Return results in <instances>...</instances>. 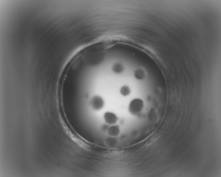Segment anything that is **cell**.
I'll return each mask as SVG.
<instances>
[{"mask_svg": "<svg viewBox=\"0 0 221 177\" xmlns=\"http://www.w3.org/2000/svg\"><path fill=\"white\" fill-rule=\"evenodd\" d=\"M119 130L117 126H113L109 129V132L112 135H115L118 132Z\"/></svg>", "mask_w": 221, "mask_h": 177, "instance_id": "cell-7", "label": "cell"}, {"mask_svg": "<svg viewBox=\"0 0 221 177\" xmlns=\"http://www.w3.org/2000/svg\"><path fill=\"white\" fill-rule=\"evenodd\" d=\"M104 118L107 123L112 124L117 121V118L114 113L107 112L105 114Z\"/></svg>", "mask_w": 221, "mask_h": 177, "instance_id": "cell-3", "label": "cell"}, {"mask_svg": "<svg viewBox=\"0 0 221 177\" xmlns=\"http://www.w3.org/2000/svg\"><path fill=\"white\" fill-rule=\"evenodd\" d=\"M130 88L129 86L127 85L122 86L120 90L121 94L124 96L128 95L130 94Z\"/></svg>", "mask_w": 221, "mask_h": 177, "instance_id": "cell-6", "label": "cell"}, {"mask_svg": "<svg viewBox=\"0 0 221 177\" xmlns=\"http://www.w3.org/2000/svg\"><path fill=\"white\" fill-rule=\"evenodd\" d=\"M91 104L92 108L95 110H98L103 106L104 101L100 97L96 96L92 98Z\"/></svg>", "mask_w": 221, "mask_h": 177, "instance_id": "cell-2", "label": "cell"}, {"mask_svg": "<svg viewBox=\"0 0 221 177\" xmlns=\"http://www.w3.org/2000/svg\"><path fill=\"white\" fill-rule=\"evenodd\" d=\"M135 76L139 80H142L146 76V73L144 69L142 68L137 69L134 72Z\"/></svg>", "mask_w": 221, "mask_h": 177, "instance_id": "cell-4", "label": "cell"}, {"mask_svg": "<svg viewBox=\"0 0 221 177\" xmlns=\"http://www.w3.org/2000/svg\"><path fill=\"white\" fill-rule=\"evenodd\" d=\"M113 70L115 73H121L123 71L124 67L121 63H115L112 67Z\"/></svg>", "mask_w": 221, "mask_h": 177, "instance_id": "cell-5", "label": "cell"}, {"mask_svg": "<svg viewBox=\"0 0 221 177\" xmlns=\"http://www.w3.org/2000/svg\"><path fill=\"white\" fill-rule=\"evenodd\" d=\"M143 107V103L142 100L136 99L133 100L129 106V111L133 114L136 115L142 110Z\"/></svg>", "mask_w": 221, "mask_h": 177, "instance_id": "cell-1", "label": "cell"}]
</instances>
